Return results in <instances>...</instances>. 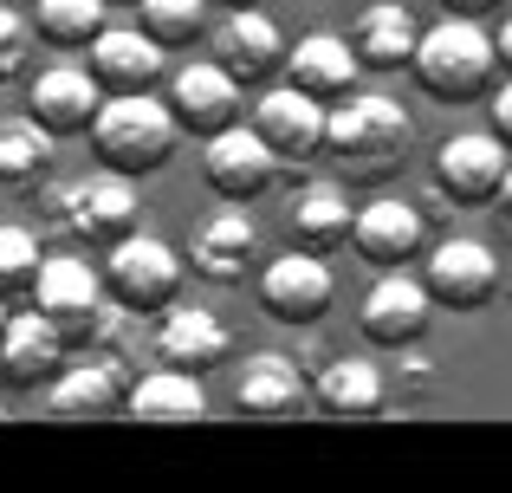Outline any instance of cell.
Returning <instances> with one entry per match:
<instances>
[{
    "mask_svg": "<svg viewBox=\"0 0 512 493\" xmlns=\"http://www.w3.org/2000/svg\"><path fill=\"white\" fill-rule=\"evenodd\" d=\"M487 124L500 130V143L512 150V78H506V85H493V91H487Z\"/></svg>",
    "mask_w": 512,
    "mask_h": 493,
    "instance_id": "d6a6232c",
    "label": "cell"
},
{
    "mask_svg": "<svg viewBox=\"0 0 512 493\" xmlns=\"http://www.w3.org/2000/svg\"><path fill=\"white\" fill-rule=\"evenodd\" d=\"M428 318H435V292H428V279L415 273V266H383V273L370 279V292H363V338L383 344V351H402V344H415L428 331Z\"/></svg>",
    "mask_w": 512,
    "mask_h": 493,
    "instance_id": "ba28073f",
    "label": "cell"
},
{
    "mask_svg": "<svg viewBox=\"0 0 512 493\" xmlns=\"http://www.w3.org/2000/svg\"><path fill=\"white\" fill-rule=\"evenodd\" d=\"M104 13H111V0H33V33L59 52H85L111 26Z\"/></svg>",
    "mask_w": 512,
    "mask_h": 493,
    "instance_id": "f1b7e54d",
    "label": "cell"
},
{
    "mask_svg": "<svg viewBox=\"0 0 512 493\" xmlns=\"http://www.w3.org/2000/svg\"><path fill=\"white\" fill-rule=\"evenodd\" d=\"M312 390H318V409L338 416V422L376 416V409H383V370H376L370 357H331L325 377H318Z\"/></svg>",
    "mask_w": 512,
    "mask_h": 493,
    "instance_id": "4316f807",
    "label": "cell"
},
{
    "mask_svg": "<svg viewBox=\"0 0 512 493\" xmlns=\"http://www.w3.org/2000/svg\"><path fill=\"white\" fill-rule=\"evenodd\" d=\"M104 98H111V91L98 85V72H91V65H72V59L33 72V85H26V111H33L52 137H78V130H91L98 111H104Z\"/></svg>",
    "mask_w": 512,
    "mask_h": 493,
    "instance_id": "2e32d148",
    "label": "cell"
},
{
    "mask_svg": "<svg viewBox=\"0 0 512 493\" xmlns=\"http://www.w3.org/2000/svg\"><path fill=\"white\" fill-rule=\"evenodd\" d=\"M331 286H338V279H331L325 253H312V247L273 253V260L260 266V305L279 325H312V318H325Z\"/></svg>",
    "mask_w": 512,
    "mask_h": 493,
    "instance_id": "9a60e30c",
    "label": "cell"
},
{
    "mask_svg": "<svg viewBox=\"0 0 512 493\" xmlns=\"http://www.w3.org/2000/svg\"><path fill=\"white\" fill-rule=\"evenodd\" d=\"M500 0H441V13H467V20H487Z\"/></svg>",
    "mask_w": 512,
    "mask_h": 493,
    "instance_id": "e575fe53",
    "label": "cell"
},
{
    "mask_svg": "<svg viewBox=\"0 0 512 493\" xmlns=\"http://www.w3.org/2000/svg\"><path fill=\"white\" fill-rule=\"evenodd\" d=\"M124 7H137V0H124Z\"/></svg>",
    "mask_w": 512,
    "mask_h": 493,
    "instance_id": "ab89813d",
    "label": "cell"
},
{
    "mask_svg": "<svg viewBox=\"0 0 512 493\" xmlns=\"http://www.w3.org/2000/svg\"><path fill=\"white\" fill-rule=\"evenodd\" d=\"M350 228H357V208H350V189L331 176H312L292 189V208H286V234L292 247H312V253H331L350 241Z\"/></svg>",
    "mask_w": 512,
    "mask_h": 493,
    "instance_id": "7402d4cb",
    "label": "cell"
},
{
    "mask_svg": "<svg viewBox=\"0 0 512 493\" xmlns=\"http://www.w3.org/2000/svg\"><path fill=\"white\" fill-rule=\"evenodd\" d=\"M52 169V130L26 117H0V189H26Z\"/></svg>",
    "mask_w": 512,
    "mask_h": 493,
    "instance_id": "83f0119b",
    "label": "cell"
},
{
    "mask_svg": "<svg viewBox=\"0 0 512 493\" xmlns=\"http://www.w3.org/2000/svg\"><path fill=\"white\" fill-rule=\"evenodd\" d=\"M350 46H357L363 72H402L415 65V46H422V20H415L402 0H370L350 26Z\"/></svg>",
    "mask_w": 512,
    "mask_h": 493,
    "instance_id": "603a6c76",
    "label": "cell"
},
{
    "mask_svg": "<svg viewBox=\"0 0 512 493\" xmlns=\"http://www.w3.org/2000/svg\"><path fill=\"white\" fill-rule=\"evenodd\" d=\"M0 422H7V403H0Z\"/></svg>",
    "mask_w": 512,
    "mask_h": 493,
    "instance_id": "f35d334b",
    "label": "cell"
},
{
    "mask_svg": "<svg viewBox=\"0 0 512 493\" xmlns=\"http://www.w3.org/2000/svg\"><path fill=\"white\" fill-rule=\"evenodd\" d=\"M137 26L156 46H195L208 33V0H137Z\"/></svg>",
    "mask_w": 512,
    "mask_h": 493,
    "instance_id": "f546056e",
    "label": "cell"
},
{
    "mask_svg": "<svg viewBox=\"0 0 512 493\" xmlns=\"http://www.w3.org/2000/svg\"><path fill=\"white\" fill-rule=\"evenodd\" d=\"M175 137H182V124H175L169 98H156V91H124V98H104L98 124H91V150H98L104 169H124V176H150V169L169 163Z\"/></svg>",
    "mask_w": 512,
    "mask_h": 493,
    "instance_id": "3957f363",
    "label": "cell"
},
{
    "mask_svg": "<svg viewBox=\"0 0 512 493\" xmlns=\"http://www.w3.org/2000/svg\"><path fill=\"white\" fill-rule=\"evenodd\" d=\"M227 7H260V0H227Z\"/></svg>",
    "mask_w": 512,
    "mask_h": 493,
    "instance_id": "74e56055",
    "label": "cell"
},
{
    "mask_svg": "<svg viewBox=\"0 0 512 493\" xmlns=\"http://www.w3.org/2000/svg\"><path fill=\"white\" fill-rule=\"evenodd\" d=\"M325 124H331V104L312 98V91H299L286 78V85H266L260 98H253V130H260L266 143H273L279 169H299L312 163V156H325Z\"/></svg>",
    "mask_w": 512,
    "mask_h": 493,
    "instance_id": "30bf717a",
    "label": "cell"
},
{
    "mask_svg": "<svg viewBox=\"0 0 512 493\" xmlns=\"http://www.w3.org/2000/svg\"><path fill=\"white\" fill-rule=\"evenodd\" d=\"M357 72H363V59H357V46H350L344 33H305L299 46H292V59H286V78L299 91H312V98H325V104H338L357 91Z\"/></svg>",
    "mask_w": 512,
    "mask_h": 493,
    "instance_id": "484cf974",
    "label": "cell"
},
{
    "mask_svg": "<svg viewBox=\"0 0 512 493\" xmlns=\"http://www.w3.org/2000/svg\"><path fill=\"white\" fill-rule=\"evenodd\" d=\"M163 98H169L175 124H182L188 137H201V143H208L214 130H227V124L247 117V85H240L221 59H182L163 78Z\"/></svg>",
    "mask_w": 512,
    "mask_h": 493,
    "instance_id": "8992f818",
    "label": "cell"
},
{
    "mask_svg": "<svg viewBox=\"0 0 512 493\" xmlns=\"http://www.w3.org/2000/svg\"><path fill=\"white\" fill-rule=\"evenodd\" d=\"M214 59H221L247 91H266L273 78H286L292 46H286V33H279V20L266 7H234L221 26H214Z\"/></svg>",
    "mask_w": 512,
    "mask_h": 493,
    "instance_id": "7c38bea8",
    "label": "cell"
},
{
    "mask_svg": "<svg viewBox=\"0 0 512 493\" xmlns=\"http://www.w3.org/2000/svg\"><path fill=\"white\" fill-rule=\"evenodd\" d=\"M33 13H20L13 0H0V85L7 78H20L26 72V59H33Z\"/></svg>",
    "mask_w": 512,
    "mask_h": 493,
    "instance_id": "1f68e13d",
    "label": "cell"
},
{
    "mask_svg": "<svg viewBox=\"0 0 512 493\" xmlns=\"http://www.w3.org/2000/svg\"><path fill=\"white\" fill-rule=\"evenodd\" d=\"M124 416H130V422H143V429H188V422H201V416H208V390H201V370L156 364V370H143V377H130Z\"/></svg>",
    "mask_w": 512,
    "mask_h": 493,
    "instance_id": "44dd1931",
    "label": "cell"
},
{
    "mask_svg": "<svg viewBox=\"0 0 512 493\" xmlns=\"http://www.w3.org/2000/svg\"><path fill=\"white\" fill-rule=\"evenodd\" d=\"M234 409L247 422H299L318 409V390L286 351H253L234 377Z\"/></svg>",
    "mask_w": 512,
    "mask_h": 493,
    "instance_id": "4fadbf2b",
    "label": "cell"
},
{
    "mask_svg": "<svg viewBox=\"0 0 512 493\" xmlns=\"http://www.w3.org/2000/svg\"><path fill=\"white\" fill-rule=\"evenodd\" d=\"M85 65L98 72V85L111 91V98H124V91H156L169 78V46H156L143 26H104L85 46Z\"/></svg>",
    "mask_w": 512,
    "mask_h": 493,
    "instance_id": "ac0fdd59",
    "label": "cell"
},
{
    "mask_svg": "<svg viewBox=\"0 0 512 493\" xmlns=\"http://www.w3.org/2000/svg\"><path fill=\"white\" fill-rule=\"evenodd\" d=\"M422 279H428V292H435V305L474 312V305H487V292L500 286V260H493V247L474 241V234H448V241L422 260Z\"/></svg>",
    "mask_w": 512,
    "mask_h": 493,
    "instance_id": "d6986e66",
    "label": "cell"
},
{
    "mask_svg": "<svg viewBox=\"0 0 512 493\" xmlns=\"http://www.w3.org/2000/svg\"><path fill=\"white\" fill-rule=\"evenodd\" d=\"M409 143H415V124L396 98L383 91H350V98L331 104V124H325V156L338 163L344 182H389L402 163H409Z\"/></svg>",
    "mask_w": 512,
    "mask_h": 493,
    "instance_id": "6da1fadb",
    "label": "cell"
},
{
    "mask_svg": "<svg viewBox=\"0 0 512 493\" xmlns=\"http://www.w3.org/2000/svg\"><path fill=\"white\" fill-rule=\"evenodd\" d=\"M156 357L175 370H214L227 357V325L208 305H163L156 312Z\"/></svg>",
    "mask_w": 512,
    "mask_h": 493,
    "instance_id": "cb8c5ba5",
    "label": "cell"
},
{
    "mask_svg": "<svg viewBox=\"0 0 512 493\" xmlns=\"http://www.w3.org/2000/svg\"><path fill=\"white\" fill-rule=\"evenodd\" d=\"M493 72H500V52H493V33L467 13H441L435 26H422V46H415V78H422L435 98L467 104L487 98Z\"/></svg>",
    "mask_w": 512,
    "mask_h": 493,
    "instance_id": "7a4b0ae2",
    "label": "cell"
},
{
    "mask_svg": "<svg viewBox=\"0 0 512 493\" xmlns=\"http://www.w3.org/2000/svg\"><path fill=\"white\" fill-rule=\"evenodd\" d=\"M124 396H130V370L117 364V357H78V364H65L59 377L46 383V409L59 422L124 416Z\"/></svg>",
    "mask_w": 512,
    "mask_h": 493,
    "instance_id": "e0dca14e",
    "label": "cell"
},
{
    "mask_svg": "<svg viewBox=\"0 0 512 493\" xmlns=\"http://www.w3.org/2000/svg\"><path fill=\"white\" fill-rule=\"evenodd\" d=\"M59 221L72 228V241H85L91 253L117 247L124 234L143 228V202H137V176L124 169H98V176H78L59 195Z\"/></svg>",
    "mask_w": 512,
    "mask_h": 493,
    "instance_id": "277c9868",
    "label": "cell"
},
{
    "mask_svg": "<svg viewBox=\"0 0 512 493\" xmlns=\"http://www.w3.org/2000/svg\"><path fill=\"white\" fill-rule=\"evenodd\" d=\"M188 266L214 286H240L260 266V221L247 215V202H221L195 234H188Z\"/></svg>",
    "mask_w": 512,
    "mask_h": 493,
    "instance_id": "5bb4252c",
    "label": "cell"
},
{
    "mask_svg": "<svg viewBox=\"0 0 512 493\" xmlns=\"http://www.w3.org/2000/svg\"><path fill=\"white\" fill-rule=\"evenodd\" d=\"M422 241H428V228L409 202H363L357 228H350L357 260H370L376 273H383V266H409L415 253H422Z\"/></svg>",
    "mask_w": 512,
    "mask_h": 493,
    "instance_id": "d4e9b609",
    "label": "cell"
},
{
    "mask_svg": "<svg viewBox=\"0 0 512 493\" xmlns=\"http://www.w3.org/2000/svg\"><path fill=\"white\" fill-rule=\"evenodd\" d=\"M26 292H33V305L65 331V338H91V331L104 325V299H111L104 266H91L85 253H46Z\"/></svg>",
    "mask_w": 512,
    "mask_h": 493,
    "instance_id": "5b68a950",
    "label": "cell"
},
{
    "mask_svg": "<svg viewBox=\"0 0 512 493\" xmlns=\"http://www.w3.org/2000/svg\"><path fill=\"white\" fill-rule=\"evenodd\" d=\"M104 286L124 312H163L182 286V253L156 234H124L117 247H104Z\"/></svg>",
    "mask_w": 512,
    "mask_h": 493,
    "instance_id": "52a82bcc",
    "label": "cell"
},
{
    "mask_svg": "<svg viewBox=\"0 0 512 493\" xmlns=\"http://www.w3.org/2000/svg\"><path fill=\"white\" fill-rule=\"evenodd\" d=\"M506 169H512V150L500 143L493 124L487 130H454V137L435 150V189L454 195L461 208H487L493 195H500Z\"/></svg>",
    "mask_w": 512,
    "mask_h": 493,
    "instance_id": "8fae6325",
    "label": "cell"
},
{
    "mask_svg": "<svg viewBox=\"0 0 512 493\" xmlns=\"http://www.w3.org/2000/svg\"><path fill=\"white\" fill-rule=\"evenodd\" d=\"M65 370V331L52 325L46 312H13L7 331H0V383L7 390H39Z\"/></svg>",
    "mask_w": 512,
    "mask_h": 493,
    "instance_id": "ffe728a7",
    "label": "cell"
},
{
    "mask_svg": "<svg viewBox=\"0 0 512 493\" xmlns=\"http://www.w3.org/2000/svg\"><path fill=\"white\" fill-rule=\"evenodd\" d=\"M7 318H13V305H7V292H0V331H7Z\"/></svg>",
    "mask_w": 512,
    "mask_h": 493,
    "instance_id": "8d00e7d4",
    "label": "cell"
},
{
    "mask_svg": "<svg viewBox=\"0 0 512 493\" xmlns=\"http://www.w3.org/2000/svg\"><path fill=\"white\" fill-rule=\"evenodd\" d=\"M493 52H500V72L512 78V13H506L500 26H493Z\"/></svg>",
    "mask_w": 512,
    "mask_h": 493,
    "instance_id": "836d02e7",
    "label": "cell"
},
{
    "mask_svg": "<svg viewBox=\"0 0 512 493\" xmlns=\"http://www.w3.org/2000/svg\"><path fill=\"white\" fill-rule=\"evenodd\" d=\"M39 260H46L39 234H33V228H20V221H0V292H20V286H33Z\"/></svg>",
    "mask_w": 512,
    "mask_h": 493,
    "instance_id": "4dcf8cb0",
    "label": "cell"
},
{
    "mask_svg": "<svg viewBox=\"0 0 512 493\" xmlns=\"http://www.w3.org/2000/svg\"><path fill=\"white\" fill-rule=\"evenodd\" d=\"M279 176V156L273 143L253 130V117H240V124L214 130L208 143H201V182H208L221 202H253V195H266Z\"/></svg>",
    "mask_w": 512,
    "mask_h": 493,
    "instance_id": "9c48e42d",
    "label": "cell"
},
{
    "mask_svg": "<svg viewBox=\"0 0 512 493\" xmlns=\"http://www.w3.org/2000/svg\"><path fill=\"white\" fill-rule=\"evenodd\" d=\"M493 202H500V215L512 221V169H506V182H500V195H493Z\"/></svg>",
    "mask_w": 512,
    "mask_h": 493,
    "instance_id": "d590c367",
    "label": "cell"
}]
</instances>
